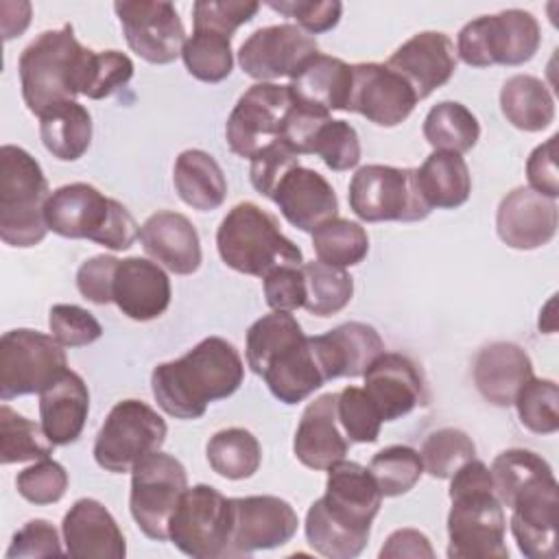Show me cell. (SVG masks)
<instances>
[{"label":"cell","mask_w":559,"mask_h":559,"mask_svg":"<svg viewBox=\"0 0 559 559\" xmlns=\"http://www.w3.org/2000/svg\"><path fill=\"white\" fill-rule=\"evenodd\" d=\"M382 493L369 467L338 461L328 469L325 493L306 513V539L314 552L330 559H352L362 552Z\"/></svg>","instance_id":"1"},{"label":"cell","mask_w":559,"mask_h":559,"mask_svg":"<svg viewBox=\"0 0 559 559\" xmlns=\"http://www.w3.org/2000/svg\"><path fill=\"white\" fill-rule=\"evenodd\" d=\"M242 378L245 365L238 349L221 336H207L181 358L157 365L151 386L164 413L177 419H199L210 402L234 395Z\"/></svg>","instance_id":"2"},{"label":"cell","mask_w":559,"mask_h":559,"mask_svg":"<svg viewBox=\"0 0 559 559\" xmlns=\"http://www.w3.org/2000/svg\"><path fill=\"white\" fill-rule=\"evenodd\" d=\"M247 365L284 404L304 402L325 382L310 336L284 310H273L249 328Z\"/></svg>","instance_id":"3"},{"label":"cell","mask_w":559,"mask_h":559,"mask_svg":"<svg viewBox=\"0 0 559 559\" xmlns=\"http://www.w3.org/2000/svg\"><path fill=\"white\" fill-rule=\"evenodd\" d=\"M450 483L448 557L450 559H507L504 507L500 504L489 467L476 456L461 465Z\"/></svg>","instance_id":"4"},{"label":"cell","mask_w":559,"mask_h":559,"mask_svg":"<svg viewBox=\"0 0 559 559\" xmlns=\"http://www.w3.org/2000/svg\"><path fill=\"white\" fill-rule=\"evenodd\" d=\"M94 50L79 44L72 24L44 31L20 55V85L28 111L41 116L81 94Z\"/></svg>","instance_id":"5"},{"label":"cell","mask_w":559,"mask_h":559,"mask_svg":"<svg viewBox=\"0 0 559 559\" xmlns=\"http://www.w3.org/2000/svg\"><path fill=\"white\" fill-rule=\"evenodd\" d=\"M221 260L245 275L266 277L277 266H301V249L282 234L273 214L245 201L234 205L216 231Z\"/></svg>","instance_id":"6"},{"label":"cell","mask_w":559,"mask_h":559,"mask_svg":"<svg viewBox=\"0 0 559 559\" xmlns=\"http://www.w3.org/2000/svg\"><path fill=\"white\" fill-rule=\"evenodd\" d=\"M46 225L63 238H87L111 251H124L140 238V227L122 203L81 181L50 194Z\"/></svg>","instance_id":"7"},{"label":"cell","mask_w":559,"mask_h":559,"mask_svg":"<svg viewBox=\"0 0 559 559\" xmlns=\"http://www.w3.org/2000/svg\"><path fill=\"white\" fill-rule=\"evenodd\" d=\"M48 181L39 162L15 144L0 148V238L11 247H35L46 238Z\"/></svg>","instance_id":"8"},{"label":"cell","mask_w":559,"mask_h":559,"mask_svg":"<svg viewBox=\"0 0 559 559\" xmlns=\"http://www.w3.org/2000/svg\"><path fill=\"white\" fill-rule=\"evenodd\" d=\"M542 44V28L533 13L507 9L467 22L456 37V52L474 68L522 66L531 61Z\"/></svg>","instance_id":"9"},{"label":"cell","mask_w":559,"mask_h":559,"mask_svg":"<svg viewBox=\"0 0 559 559\" xmlns=\"http://www.w3.org/2000/svg\"><path fill=\"white\" fill-rule=\"evenodd\" d=\"M349 207L367 223L424 221L430 205L424 201L415 168L367 164L349 181Z\"/></svg>","instance_id":"10"},{"label":"cell","mask_w":559,"mask_h":559,"mask_svg":"<svg viewBox=\"0 0 559 559\" xmlns=\"http://www.w3.org/2000/svg\"><path fill=\"white\" fill-rule=\"evenodd\" d=\"M166 432V421L157 411L140 400H122L109 411L96 435L94 459L111 474H127L164 445Z\"/></svg>","instance_id":"11"},{"label":"cell","mask_w":559,"mask_h":559,"mask_svg":"<svg viewBox=\"0 0 559 559\" xmlns=\"http://www.w3.org/2000/svg\"><path fill=\"white\" fill-rule=\"evenodd\" d=\"M231 500L212 485L188 487L168 524V539L188 557H229Z\"/></svg>","instance_id":"12"},{"label":"cell","mask_w":559,"mask_h":559,"mask_svg":"<svg viewBox=\"0 0 559 559\" xmlns=\"http://www.w3.org/2000/svg\"><path fill=\"white\" fill-rule=\"evenodd\" d=\"M68 371L63 345L52 334L17 328L0 338V397L41 393Z\"/></svg>","instance_id":"13"},{"label":"cell","mask_w":559,"mask_h":559,"mask_svg":"<svg viewBox=\"0 0 559 559\" xmlns=\"http://www.w3.org/2000/svg\"><path fill=\"white\" fill-rule=\"evenodd\" d=\"M188 489V474L179 459L153 452L131 469L129 507L140 531L155 542L168 539V524L181 493Z\"/></svg>","instance_id":"14"},{"label":"cell","mask_w":559,"mask_h":559,"mask_svg":"<svg viewBox=\"0 0 559 559\" xmlns=\"http://www.w3.org/2000/svg\"><path fill=\"white\" fill-rule=\"evenodd\" d=\"M293 109L288 85L255 83L236 103L227 118L225 135L229 148L251 159L266 144L280 140L282 124Z\"/></svg>","instance_id":"15"},{"label":"cell","mask_w":559,"mask_h":559,"mask_svg":"<svg viewBox=\"0 0 559 559\" xmlns=\"http://www.w3.org/2000/svg\"><path fill=\"white\" fill-rule=\"evenodd\" d=\"M511 533L520 552L528 559L557 555L559 485L552 472L531 478L518 489L511 504Z\"/></svg>","instance_id":"16"},{"label":"cell","mask_w":559,"mask_h":559,"mask_svg":"<svg viewBox=\"0 0 559 559\" xmlns=\"http://www.w3.org/2000/svg\"><path fill=\"white\" fill-rule=\"evenodd\" d=\"M114 11L122 24L129 48L148 63L175 61L186 44L183 22L170 2L129 0L116 2Z\"/></svg>","instance_id":"17"},{"label":"cell","mask_w":559,"mask_h":559,"mask_svg":"<svg viewBox=\"0 0 559 559\" xmlns=\"http://www.w3.org/2000/svg\"><path fill=\"white\" fill-rule=\"evenodd\" d=\"M317 52L314 35L297 24H273L258 28L242 41L238 63L251 79L271 83L273 79L293 76Z\"/></svg>","instance_id":"18"},{"label":"cell","mask_w":559,"mask_h":559,"mask_svg":"<svg viewBox=\"0 0 559 559\" xmlns=\"http://www.w3.org/2000/svg\"><path fill=\"white\" fill-rule=\"evenodd\" d=\"M231 500L229 557L284 546L299 526L295 509L277 496H247Z\"/></svg>","instance_id":"19"},{"label":"cell","mask_w":559,"mask_h":559,"mask_svg":"<svg viewBox=\"0 0 559 559\" xmlns=\"http://www.w3.org/2000/svg\"><path fill=\"white\" fill-rule=\"evenodd\" d=\"M415 105L413 87L386 63L352 66L347 111H356L378 127H395L411 116Z\"/></svg>","instance_id":"20"},{"label":"cell","mask_w":559,"mask_h":559,"mask_svg":"<svg viewBox=\"0 0 559 559\" xmlns=\"http://www.w3.org/2000/svg\"><path fill=\"white\" fill-rule=\"evenodd\" d=\"M362 376L365 393L382 421H395L428 400L419 367L404 354L382 352Z\"/></svg>","instance_id":"21"},{"label":"cell","mask_w":559,"mask_h":559,"mask_svg":"<svg viewBox=\"0 0 559 559\" xmlns=\"http://www.w3.org/2000/svg\"><path fill=\"white\" fill-rule=\"evenodd\" d=\"M415 92L417 100L445 85L456 70V50L452 39L439 31H421L406 39L386 61Z\"/></svg>","instance_id":"22"},{"label":"cell","mask_w":559,"mask_h":559,"mask_svg":"<svg viewBox=\"0 0 559 559\" xmlns=\"http://www.w3.org/2000/svg\"><path fill=\"white\" fill-rule=\"evenodd\" d=\"M557 203L531 188L511 190L498 205L496 229L500 240L511 249H537L548 245L557 234Z\"/></svg>","instance_id":"23"},{"label":"cell","mask_w":559,"mask_h":559,"mask_svg":"<svg viewBox=\"0 0 559 559\" xmlns=\"http://www.w3.org/2000/svg\"><path fill=\"white\" fill-rule=\"evenodd\" d=\"M66 555L74 559H122L124 535L114 515L94 498L76 500L61 524Z\"/></svg>","instance_id":"24"},{"label":"cell","mask_w":559,"mask_h":559,"mask_svg":"<svg viewBox=\"0 0 559 559\" xmlns=\"http://www.w3.org/2000/svg\"><path fill=\"white\" fill-rule=\"evenodd\" d=\"M271 201L280 207L284 218L301 231H314L338 214L334 188L323 175L301 164L282 177Z\"/></svg>","instance_id":"25"},{"label":"cell","mask_w":559,"mask_h":559,"mask_svg":"<svg viewBox=\"0 0 559 559\" xmlns=\"http://www.w3.org/2000/svg\"><path fill=\"white\" fill-rule=\"evenodd\" d=\"M310 345L325 380L358 378L384 352V343L376 328L358 321L310 336Z\"/></svg>","instance_id":"26"},{"label":"cell","mask_w":559,"mask_h":559,"mask_svg":"<svg viewBox=\"0 0 559 559\" xmlns=\"http://www.w3.org/2000/svg\"><path fill=\"white\" fill-rule=\"evenodd\" d=\"M336 395L338 393H323L301 413L293 450L299 463L310 469H330L334 463L343 461L349 450V439L336 415Z\"/></svg>","instance_id":"27"},{"label":"cell","mask_w":559,"mask_h":559,"mask_svg":"<svg viewBox=\"0 0 559 559\" xmlns=\"http://www.w3.org/2000/svg\"><path fill=\"white\" fill-rule=\"evenodd\" d=\"M111 301L133 321H151L170 304V280L146 258H124L116 266Z\"/></svg>","instance_id":"28"},{"label":"cell","mask_w":559,"mask_h":559,"mask_svg":"<svg viewBox=\"0 0 559 559\" xmlns=\"http://www.w3.org/2000/svg\"><path fill=\"white\" fill-rule=\"evenodd\" d=\"M293 103L301 109L325 114L341 109L347 111L352 94V66L338 57L312 55L288 83Z\"/></svg>","instance_id":"29"},{"label":"cell","mask_w":559,"mask_h":559,"mask_svg":"<svg viewBox=\"0 0 559 559\" xmlns=\"http://www.w3.org/2000/svg\"><path fill=\"white\" fill-rule=\"evenodd\" d=\"M144 251L177 275H190L201 266V240L188 216L179 212H155L140 227Z\"/></svg>","instance_id":"30"},{"label":"cell","mask_w":559,"mask_h":559,"mask_svg":"<svg viewBox=\"0 0 559 559\" xmlns=\"http://www.w3.org/2000/svg\"><path fill=\"white\" fill-rule=\"evenodd\" d=\"M90 413V391L76 371L61 373L39 393V419L46 437L55 445L74 443Z\"/></svg>","instance_id":"31"},{"label":"cell","mask_w":559,"mask_h":559,"mask_svg":"<svg viewBox=\"0 0 559 559\" xmlns=\"http://www.w3.org/2000/svg\"><path fill=\"white\" fill-rule=\"evenodd\" d=\"M533 378V362L528 354L507 341L483 347L474 362V382L480 395L493 406H511L518 391Z\"/></svg>","instance_id":"32"},{"label":"cell","mask_w":559,"mask_h":559,"mask_svg":"<svg viewBox=\"0 0 559 559\" xmlns=\"http://www.w3.org/2000/svg\"><path fill=\"white\" fill-rule=\"evenodd\" d=\"M173 181L179 199L199 212L221 207L227 197V179L223 168L210 153L201 148L179 153L175 159Z\"/></svg>","instance_id":"33"},{"label":"cell","mask_w":559,"mask_h":559,"mask_svg":"<svg viewBox=\"0 0 559 559\" xmlns=\"http://www.w3.org/2000/svg\"><path fill=\"white\" fill-rule=\"evenodd\" d=\"M417 173V186L424 201L432 207L454 210L469 199L472 177L465 159L459 153L432 151Z\"/></svg>","instance_id":"34"},{"label":"cell","mask_w":559,"mask_h":559,"mask_svg":"<svg viewBox=\"0 0 559 559\" xmlns=\"http://www.w3.org/2000/svg\"><path fill=\"white\" fill-rule=\"evenodd\" d=\"M39 135L48 153L61 162L79 159L92 142V116L76 100L52 105L39 116Z\"/></svg>","instance_id":"35"},{"label":"cell","mask_w":559,"mask_h":559,"mask_svg":"<svg viewBox=\"0 0 559 559\" xmlns=\"http://www.w3.org/2000/svg\"><path fill=\"white\" fill-rule=\"evenodd\" d=\"M504 118L522 131L535 133L555 120V100L546 83L533 74H515L500 90Z\"/></svg>","instance_id":"36"},{"label":"cell","mask_w":559,"mask_h":559,"mask_svg":"<svg viewBox=\"0 0 559 559\" xmlns=\"http://www.w3.org/2000/svg\"><path fill=\"white\" fill-rule=\"evenodd\" d=\"M424 138L435 151L467 153L480 138V124L476 116L456 100H443L424 118Z\"/></svg>","instance_id":"37"},{"label":"cell","mask_w":559,"mask_h":559,"mask_svg":"<svg viewBox=\"0 0 559 559\" xmlns=\"http://www.w3.org/2000/svg\"><path fill=\"white\" fill-rule=\"evenodd\" d=\"M205 452L210 467L227 480H242L253 476L262 461L258 439L245 428L218 430L210 437Z\"/></svg>","instance_id":"38"},{"label":"cell","mask_w":559,"mask_h":559,"mask_svg":"<svg viewBox=\"0 0 559 559\" xmlns=\"http://www.w3.org/2000/svg\"><path fill=\"white\" fill-rule=\"evenodd\" d=\"M312 247L319 262L345 269L367 258L369 236L360 223L336 216L312 231Z\"/></svg>","instance_id":"39"},{"label":"cell","mask_w":559,"mask_h":559,"mask_svg":"<svg viewBox=\"0 0 559 559\" xmlns=\"http://www.w3.org/2000/svg\"><path fill=\"white\" fill-rule=\"evenodd\" d=\"M55 443L46 437L41 424L15 413L9 404L0 406V461L24 463L50 459Z\"/></svg>","instance_id":"40"},{"label":"cell","mask_w":559,"mask_h":559,"mask_svg":"<svg viewBox=\"0 0 559 559\" xmlns=\"http://www.w3.org/2000/svg\"><path fill=\"white\" fill-rule=\"evenodd\" d=\"M181 59L194 79L203 83H221L234 68L231 37L207 28H194L192 37L183 44Z\"/></svg>","instance_id":"41"},{"label":"cell","mask_w":559,"mask_h":559,"mask_svg":"<svg viewBox=\"0 0 559 559\" xmlns=\"http://www.w3.org/2000/svg\"><path fill=\"white\" fill-rule=\"evenodd\" d=\"M306 277L304 308L317 317H332L341 312L354 295V280L345 269L323 262L301 264Z\"/></svg>","instance_id":"42"},{"label":"cell","mask_w":559,"mask_h":559,"mask_svg":"<svg viewBox=\"0 0 559 559\" xmlns=\"http://www.w3.org/2000/svg\"><path fill=\"white\" fill-rule=\"evenodd\" d=\"M369 472L382 496L393 498L411 491L424 474L421 456L408 445H389L373 454Z\"/></svg>","instance_id":"43"},{"label":"cell","mask_w":559,"mask_h":559,"mask_svg":"<svg viewBox=\"0 0 559 559\" xmlns=\"http://www.w3.org/2000/svg\"><path fill=\"white\" fill-rule=\"evenodd\" d=\"M518 417L524 428L537 435L559 430V386L548 378H531L515 395Z\"/></svg>","instance_id":"44"},{"label":"cell","mask_w":559,"mask_h":559,"mask_svg":"<svg viewBox=\"0 0 559 559\" xmlns=\"http://www.w3.org/2000/svg\"><path fill=\"white\" fill-rule=\"evenodd\" d=\"M419 456L430 476L450 478L461 465L476 456V445L459 428H439L426 437Z\"/></svg>","instance_id":"45"},{"label":"cell","mask_w":559,"mask_h":559,"mask_svg":"<svg viewBox=\"0 0 559 559\" xmlns=\"http://www.w3.org/2000/svg\"><path fill=\"white\" fill-rule=\"evenodd\" d=\"M491 480H493V491L500 500L502 507H509L513 496L518 493L520 487H524L531 478L552 472V467L535 452L513 448L504 450L493 459L491 465Z\"/></svg>","instance_id":"46"},{"label":"cell","mask_w":559,"mask_h":559,"mask_svg":"<svg viewBox=\"0 0 559 559\" xmlns=\"http://www.w3.org/2000/svg\"><path fill=\"white\" fill-rule=\"evenodd\" d=\"M308 153L319 155L330 170L343 173L360 162V140L349 122L328 118L314 131Z\"/></svg>","instance_id":"47"},{"label":"cell","mask_w":559,"mask_h":559,"mask_svg":"<svg viewBox=\"0 0 559 559\" xmlns=\"http://www.w3.org/2000/svg\"><path fill=\"white\" fill-rule=\"evenodd\" d=\"M336 415L345 437L354 443H373L380 437L382 419L365 389L345 386L336 395Z\"/></svg>","instance_id":"48"},{"label":"cell","mask_w":559,"mask_h":559,"mask_svg":"<svg viewBox=\"0 0 559 559\" xmlns=\"http://www.w3.org/2000/svg\"><path fill=\"white\" fill-rule=\"evenodd\" d=\"M133 76V61L120 50H100L92 55L81 94L87 98H105L124 87Z\"/></svg>","instance_id":"49"},{"label":"cell","mask_w":559,"mask_h":559,"mask_svg":"<svg viewBox=\"0 0 559 559\" xmlns=\"http://www.w3.org/2000/svg\"><path fill=\"white\" fill-rule=\"evenodd\" d=\"M17 493L33 504L59 502L68 489V472L52 459H41L15 478Z\"/></svg>","instance_id":"50"},{"label":"cell","mask_w":559,"mask_h":559,"mask_svg":"<svg viewBox=\"0 0 559 559\" xmlns=\"http://www.w3.org/2000/svg\"><path fill=\"white\" fill-rule=\"evenodd\" d=\"M48 325L52 336L63 347H83L98 341L103 334L98 319L90 310L74 304L52 306L48 314Z\"/></svg>","instance_id":"51"},{"label":"cell","mask_w":559,"mask_h":559,"mask_svg":"<svg viewBox=\"0 0 559 559\" xmlns=\"http://www.w3.org/2000/svg\"><path fill=\"white\" fill-rule=\"evenodd\" d=\"M258 2L199 0L192 4V22L194 28H207L231 37L238 26L247 24L258 13Z\"/></svg>","instance_id":"52"},{"label":"cell","mask_w":559,"mask_h":559,"mask_svg":"<svg viewBox=\"0 0 559 559\" xmlns=\"http://www.w3.org/2000/svg\"><path fill=\"white\" fill-rule=\"evenodd\" d=\"M295 166H299L297 153H293L282 140H275L251 157V168H249L251 186L255 188L258 194L271 199L282 177Z\"/></svg>","instance_id":"53"},{"label":"cell","mask_w":559,"mask_h":559,"mask_svg":"<svg viewBox=\"0 0 559 559\" xmlns=\"http://www.w3.org/2000/svg\"><path fill=\"white\" fill-rule=\"evenodd\" d=\"M266 4L273 11L293 17L297 26L310 35H319L334 28L343 11V4L338 0H271Z\"/></svg>","instance_id":"54"},{"label":"cell","mask_w":559,"mask_h":559,"mask_svg":"<svg viewBox=\"0 0 559 559\" xmlns=\"http://www.w3.org/2000/svg\"><path fill=\"white\" fill-rule=\"evenodd\" d=\"M264 280V297L269 308L293 312L304 308L306 277L301 266H277Z\"/></svg>","instance_id":"55"},{"label":"cell","mask_w":559,"mask_h":559,"mask_svg":"<svg viewBox=\"0 0 559 559\" xmlns=\"http://www.w3.org/2000/svg\"><path fill=\"white\" fill-rule=\"evenodd\" d=\"M61 552L66 550L61 548L57 528L48 520H31L13 535L7 557H52Z\"/></svg>","instance_id":"56"},{"label":"cell","mask_w":559,"mask_h":559,"mask_svg":"<svg viewBox=\"0 0 559 559\" xmlns=\"http://www.w3.org/2000/svg\"><path fill=\"white\" fill-rule=\"evenodd\" d=\"M118 262L120 260L114 255H94L85 260L76 271L79 293L92 304H98V306L109 304Z\"/></svg>","instance_id":"57"},{"label":"cell","mask_w":559,"mask_h":559,"mask_svg":"<svg viewBox=\"0 0 559 559\" xmlns=\"http://www.w3.org/2000/svg\"><path fill=\"white\" fill-rule=\"evenodd\" d=\"M528 188L546 199L559 197V173H557V135H550L544 144L535 146L526 162Z\"/></svg>","instance_id":"58"},{"label":"cell","mask_w":559,"mask_h":559,"mask_svg":"<svg viewBox=\"0 0 559 559\" xmlns=\"http://www.w3.org/2000/svg\"><path fill=\"white\" fill-rule=\"evenodd\" d=\"M393 557H435V550L428 537L415 528H400L386 537V544L380 550V559Z\"/></svg>","instance_id":"59"}]
</instances>
